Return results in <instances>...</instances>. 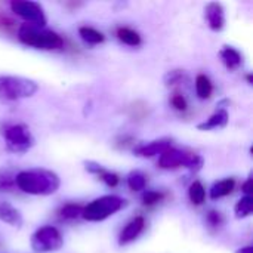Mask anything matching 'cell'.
Segmentation results:
<instances>
[{
  "label": "cell",
  "mask_w": 253,
  "mask_h": 253,
  "mask_svg": "<svg viewBox=\"0 0 253 253\" xmlns=\"http://www.w3.org/2000/svg\"><path fill=\"white\" fill-rule=\"evenodd\" d=\"M184 76H185V73L182 70H172V71L166 73V76H165V84L166 86H173V84L179 83L184 79Z\"/></svg>",
  "instance_id": "obj_28"
},
{
  "label": "cell",
  "mask_w": 253,
  "mask_h": 253,
  "mask_svg": "<svg viewBox=\"0 0 253 253\" xmlns=\"http://www.w3.org/2000/svg\"><path fill=\"white\" fill-rule=\"evenodd\" d=\"M39 84L21 76H0V101H19L33 96Z\"/></svg>",
  "instance_id": "obj_5"
},
{
  "label": "cell",
  "mask_w": 253,
  "mask_h": 253,
  "mask_svg": "<svg viewBox=\"0 0 253 253\" xmlns=\"http://www.w3.org/2000/svg\"><path fill=\"white\" fill-rule=\"evenodd\" d=\"M10 9L13 13H16L19 18H22L28 25L44 28L47 19L44 15V10L40 3L31 1V0H12Z\"/></svg>",
  "instance_id": "obj_8"
},
{
  "label": "cell",
  "mask_w": 253,
  "mask_h": 253,
  "mask_svg": "<svg viewBox=\"0 0 253 253\" xmlns=\"http://www.w3.org/2000/svg\"><path fill=\"white\" fill-rule=\"evenodd\" d=\"M253 211V199L251 196H245L242 197L236 206H234V213H236V218L237 219H243V218H248L252 215Z\"/></svg>",
  "instance_id": "obj_22"
},
{
  "label": "cell",
  "mask_w": 253,
  "mask_h": 253,
  "mask_svg": "<svg viewBox=\"0 0 253 253\" xmlns=\"http://www.w3.org/2000/svg\"><path fill=\"white\" fill-rule=\"evenodd\" d=\"M234 187H236V181L233 178H225V179L216 181L212 185V188L209 191V196H211L212 200H218V199L227 197V196H230L234 191Z\"/></svg>",
  "instance_id": "obj_15"
},
{
  "label": "cell",
  "mask_w": 253,
  "mask_h": 253,
  "mask_svg": "<svg viewBox=\"0 0 253 253\" xmlns=\"http://www.w3.org/2000/svg\"><path fill=\"white\" fill-rule=\"evenodd\" d=\"M144 228H145V219H144V216H135L122 230V233L119 236V245L120 246H126V245L135 242L142 234Z\"/></svg>",
  "instance_id": "obj_11"
},
{
  "label": "cell",
  "mask_w": 253,
  "mask_h": 253,
  "mask_svg": "<svg viewBox=\"0 0 253 253\" xmlns=\"http://www.w3.org/2000/svg\"><path fill=\"white\" fill-rule=\"evenodd\" d=\"M242 190H243V193H245V196H251L252 197V193H253V179H252V175L246 179V182L242 185Z\"/></svg>",
  "instance_id": "obj_31"
},
{
  "label": "cell",
  "mask_w": 253,
  "mask_h": 253,
  "mask_svg": "<svg viewBox=\"0 0 253 253\" xmlns=\"http://www.w3.org/2000/svg\"><path fill=\"white\" fill-rule=\"evenodd\" d=\"M148 182V178L145 173H142L141 170H132L127 178H126V184L132 191H142L145 190Z\"/></svg>",
  "instance_id": "obj_18"
},
{
  "label": "cell",
  "mask_w": 253,
  "mask_h": 253,
  "mask_svg": "<svg viewBox=\"0 0 253 253\" xmlns=\"http://www.w3.org/2000/svg\"><path fill=\"white\" fill-rule=\"evenodd\" d=\"M170 105L175 110H178V111H185L187 107H188V102H187V99H185V96L182 93H178L176 92V93H173L170 96Z\"/></svg>",
  "instance_id": "obj_29"
},
{
  "label": "cell",
  "mask_w": 253,
  "mask_h": 253,
  "mask_svg": "<svg viewBox=\"0 0 253 253\" xmlns=\"http://www.w3.org/2000/svg\"><path fill=\"white\" fill-rule=\"evenodd\" d=\"M126 113L133 120H144L148 116V105L144 101H135L127 107Z\"/></svg>",
  "instance_id": "obj_23"
},
{
  "label": "cell",
  "mask_w": 253,
  "mask_h": 253,
  "mask_svg": "<svg viewBox=\"0 0 253 253\" xmlns=\"http://www.w3.org/2000/svg\"><path fill=\"white\" fill-rule=\"evenodd\" d=\"M12 25H13V21H10L6 15L0 12V30H6L7 27H12Z\"/></svg>",
  "instance_id": "obj_32"
},
{
  "label": "cell",
  "mask_w": 253,
  "mask_h": 253,
  "mask_svg": "<svg viewBox=\"0 0 253 253\" xmlns=\"http://www.w3.org/2000/svg\"><path fill=\"white\" fill-rule=\"evenodd\" d=\"M79 34L89 44H99V43H102L105 40V36L101 31H98L93 27H87V25L80 27L79 28Z\"/></svg>",
  "instance_id": "obj_19"
},
{
  "label": "cell",
  "mask_w": 253,
  "mask_h": 253,
  "mask_svg": "<svg viewBox=\"0 0 253 253\" xmlns=\"http://www.w3.org/2000/svg\"><path fill=\"white\" fill-rule=\"evenodd\" d=\"M206 21L211 30L221 31L225 27V10L219 1H211L205 7Z\"/></svg>",
  "instance_id": "obj_10"
},
{
  "label": "cell",
  "mask_w": 253,
  "mask_h": 253,
  "mask_svg": "<svg viewBox=\"0 0 253 253\" xmlns=\"http://www.w3.org/2000/svg\"><path fill=\"white\" fill-rule=\"evenodd\" d=\"M219 56L228 70H237L243 64V55L233 46H224L219 52Z\"/></svg>",
  "instance_id": "obj_14"
},
{
  "label": "cell",
  "mask_w": 253,
  "mask_h": 253,
  "mask_svg": "<svg viewBox=\"0 0 253 253\" xmlns=\"http://www.w3.org/2000/svg\"><path fill=\"white\" fill-rule=\"evenodd\" d=\"M172 147V139L170 138H160L156 141H151L148 144H139L133 148V154L138 157H154V156H160L163 151H166L168 148Z\"/></svg>",
  "instance_id": "obj_9"
},
{
  "label": "cell",
  "mask_w": 253,
  "mask_h": 253,
  "mask_svg": "<svg viewBox=\"0 0 253 253\" xmlns=\"http://www.w3.org/2000/svg\"><path fill=\"white\" fill-rule=\"evenodd\" d=\"M133 144H135V138L130 136V135H122V136H119V138L116 139V142H114V145H116L117 148H127V147H130V145H133Z\"/></svg>",
  "instance_id": "obj_30"
},
{
  "label": "cell",
  "mask_w": 253,
  "mask_h": 253,
  "mask_svg": "<svg viewBox=\"0 0 253 253\" xmlns=\"http://www.w3.org/2000/svg\"><path fill=\"white\" fill-rule=\"evenodd\" d=\"M83 205H79V203H67L64 205L59 211H58V216L61 219H65V221H73V219H77L82 216L83 213Z\"/></svg>",
  "instance_id": "obj_20"
},
{
  "label": "cell",
  "mask_w": 253,
  "mask_h": 253,
  "mask_svg": "<svg viewBox=\"0 0 253 253\" xmlns=\"http://www.w3.org/2000/svg\"><path fill=\"white\" fill-rule=\"evenodd\" d=\"M30 245H31V249L37 253L56 252L62 248L64 239L58 228L52 225H44L34 231V234L31 236Z\"/></svg>",
  "instance_id": "obj_7"
},
{
  "label": "cell",
  "mask_w": 253,
  "mask_h": 253,
  "mask_svg": "<svg viewBox=\"0 0 253 253\" xmlns=\"http://www.w3.org/2000/svg\"><path fill=\"white\" fill-rule=\"evenodd\" d=\"M107 187H110V188H114V187H117L119 185V182H120V178H119V175L117 173H114V172H111V170H107V169H102L98 175H96Z\"/></svg>",
  "instance_id": "obj_26"
},
{
  "label": "cell",
  "mask_w": 253,
  "mask_h": 253,
  "mask_svg": "<svg viewBox=\"0 0 253 253\" xmlns=\"http://www.w3.org/2000/svg\"><path fill=\"white\" fill-rule=\"evenodd\" d=\"M1 135L6 141V147L12 153H27L34 147V136L31 135L28 126L22 123L4 125L1 127Z\"/></svg>",
  "instance_id": "obj_6"
},
{
  "label": "cell",
  "mask_w": 253,
  "mask_h": 253,
  "mask_svg": "<svg viewBox=\"0 0 253 253\" xmlns=\"http://www.w3.org/2000/svg\"><path fill=\"white\" fill-rule=\"evenodd\" d=\"M16 188L31 196H50L61 187L59 176L47 169H28L21 170L15 176Z\"/></svg>",
  "instance_id": "obj_1"
},
{
  "label": "cell",
  "mask_w": 253,
  "mask_h": 253,
  "mask_svg": "<svg viewBox=\"0 0 253 253\" xmlns=\"http://www.w3.org/2000/svg\"><path fill=\"white\" fill-rule=\"evenodd\" d=\"M228 113L225 108H219L216 113H213L209 119H206L203 123L197 125L199 130H213V129H221L228 125Z\"/></svg>",
  "instance_id": "obj_12"
},
{
  "label": "cell",
  "mask_w": 253,
  "mask_h": 253,
  "mask_svg": "<svg viewBox=\"0 0 253 253\" xmlns=\"http://www.w3.org/2000/svg\"><path fill=\"white\" fill-rule=\"evenodd\" d=\"M163 200H165V193L157 191V190H148L142 194V203L145 206H154Z\"/></svg>",
  "instance_id": "obj_25"
},
{
  "label": "cell",
  "mask_w": 253,
  "mask_h": 253,
  "mask_svg": "<svg viewBox=\"0 0 253 253\" xmlns=\"http://www.w3.org/2000/svg\"><path fill=\"white\" fill-rule=\"evenodd\" d=\"M188 197H190L191 203L196 205V206H200V205L205 203V200H206V190H205V187H203V184L200 181L191 182V185L188 188Z\"/></svg>",
  "instance_id": "obj_21"
},
{
  "label": "cell",
  "mask_w": 253,
  "mask_h": 253,
  "mask_svg": "<svg viewBox=\"0 0 253 253\" xmlns=\"http://www.w3.org/2000/svg\"><path fill=\"white\" fill-rule=\"evenodd\" d=\"M15 176L16 173L12 169H0V191H13L16 188Z\"/></svg>",
  "instance_id": "obj_24"
},
{
  "label": "cell",
  "mask_w": 253,
  "mask_h": 253,
  "mask_svg": "<svg viewBox=\"0 0 253 253\" xmlns=\"http://www.w3.org/2000/svg\"><path fill=\"white\" fill-rule=\"evenodd\" d=\"M159 168H162L165 170L187 168L191 172H199L203 168V157L197 153H191L187 150H179V148L170 147L160 154Z\"/></svg>",
  "instance_id": "obj_4"
},
{
  "label": "cell",
  "mask_w": 253,
  "mask_h": 253,
  "mask_svg": "<svg viewBox=\"0 0 253 253\" xmlns=\"http://www.w3.org/2000/svg\"><path fill=\"white\" fill-rule=\"evenodd\" d=\"M125 206H126V200L119 196H114V194L102 196V197L95 199L93 202H90L87 206L83 208L82 218L89 222H101L116 215Z\"/></svg>",
  "instance_id": "obj_3"
},
{
  "label": "cell",
  "mask_w": 253,
  "mask_h": 253,
  "mask_svg": "<svg viewBox=\"0 0 253 253\" xmlns=\"http://www.w3.org/2000/svg\"><path fill=\"white\" fill-rule=\"evenodd\" d=\"M236 253H253V248L252 246H245V248L239 249Z\"/></svg>",
  "instance_id": "obj_33"
},
{
  "label": "cell",
  "mask_w": 253,
  "mask_h": 253,
  "mask_svg": "<svg viewBox=\"0 0 253 253\" xmlns=\"http://www.w3.org/2000/svg\"><path fill=\"white\" fill-rule=\"evenodd\" d=\"M0 221L12 227H21L24 224L21 212L6 202L0 203Z\"/></svg>",
  "instance_id": "obj_13"
},
{
  "label": "cell",
  "mask_w": 253,
  "mask_h": 253,
  "mask_svg": "<svg viewBox=\"0 0 253 253\" xmlns=\"http://www.w3.org/2000/svg\"><path fill=\"white\" fill-rule=\"evenodd\" d=\"M116 36L120 42H123L127 46H132V47H136L142 43V39L139 36L138 31L129 28V27H119L116 30Z\"/></svg>",
  "instance_id": "obj_16"
},
{
  "label": "cell",
  "mask_w": 253,
  "mask_h": 253,
  "mask_svg": "<svg viewBox=\"0 0 253 253\" xmlns=\"http://www.w3.org/2000/svg\"><path fill=\"white\" fill-rule=\"evenodd\" d=\"M248 82L249 84H252V74H248Z\"/></svg>",
  "instance_id": "obj_34"
},
{
  "label": "cell",
  "mask_w": 253,
  "mask_h": 253,
  "mask_svg": "<svg viewBox=\"0 0 253 253\" xmlns=\"http://www.w3.org/2000/svg\"><path fill=\"white\" fill-rule=\"evenodd\" d=\"M18 39L25 46L42 49V50H56L64 47V39L61 34L52 30L22 24L18 28Z\"/></svg>",
  "instance_id": "obj_2"
},
{
  "label": "cell",
  "mask_w": 253,
  "mask_h": 253,
  "mask_svg": "<svg viewBox=\"0 0 253 253\" xmlns=\"http://www.w3.org/2000/svg\"><path fill=\"white\" fill-rule=\"evenodd\" d=\"M206 222L211 228H219L224 224V218L222 213L218 211H209L206 213Z\"/></svg>",
  "instance_id": "obj_27"
},
{
  "label": "cell",
  "mask_w": 253,
  "mask_h": 253,
  "mask_svg": "<svg viewBox=\"0 0 253 253\" xmlns=\"http://www.w3.org/2000/svg\"><path fill=\"white\" fill-rule=\"evenodd\" d=\"M196 93L200 99H209L213 93V84L206 74H199L196 77Z\"/></svg>",
  "instance_id": "obj_17"
}]
</instances>
